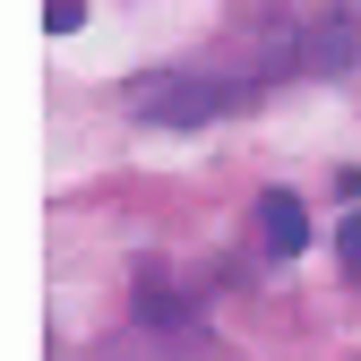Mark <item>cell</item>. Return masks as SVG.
Returning a JSON list of instances; mask_svg holds the SVG:
<instances>
[{
  "mask_svg": "<svg viewBox=\"0 0 361 361\" xmlns=\"http://www.w3.org/2000/svg\"><path fill=\"white\" fill-rule=\"evenodd\" d=\"M224 104H233V86H224V78H198V69H164V78H138V86H129V112L155 121V129H207Z\"/></svg>",
  "mask_w": 361,
  "mask_h": 361,
  "instance_id": "obj_1",
  "label": "cell"
},
{
  "mask_svg": "<svg viewBox=\"0 0 361 361\" xmlns=\"http://www.w3.org/2000/svg\"><path fill=\"white\" fill-rule=\"evenodd\" d=\"M293 61L301 69H353L361 61V18L353 9H319V18L293 35Z\"/></svg>",
  "mask_w": 361,
  "mask_h": 361,
  "instance_id": "obj_2",
  "label": "cell"
},
{
  "mask_svg": "<svg viewBox=\"0 0 361 361\" xmlns=\"http://www.w3.org/2000/svg\"><path fill=\"white\" fill-rule=\"evenodd\" d=\"M258 224H267V258H301L310 250V215H301L293 190H267L258 198Z\"/></svg>",
  "mask_w": 361,
  "mask_h": 361,
  "instance_id": "obj_3",
  "label": "cell"
},
{
  "mask_svg": "<svg viewBox=\"0 0 361 361\" xmlns=\"http://www.w3.org/2000/svg\"><path fill=\"white\" fill-rule=\"evenodd\" d=\"M43 26H52V35H78L86 9H78V0H43Z\"/></svg>",
  "mask_w": 361,
  "mask_h": 361,
  "instance_id": "obj_4",
  "label": "cell"
},
{
  "mask_svg": "<svg viewBox=\"0 0 361 361\" xmlns=\"http://www.w3.org/2000/svg\"><path fill=\"white\" fill-rule=\"evenodd\" d=\"M336 258H344V276H361V215H344V233H336Z\"/></svg>",
  "mask_w": 361,
  "mask_h": 361,
  "instance_id": "obj_5",
  "label": "cell"
},
{
  "mask_svg": "<svg viewBox=\"0 0 361 361\" xmlns=\"http://www.w3.org/2000/svg\"><path fill=\"white\" fill-rule=\"evenodd\" d=\"M112 361H121V353H112ZM155 361H164V353H155Z\"/></svg>",
  "mask_w": 361,
  "mask_h": 361,
  "instance_id": "obj_6",
  "label": "cell"
}]
</instances>
